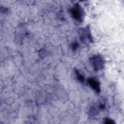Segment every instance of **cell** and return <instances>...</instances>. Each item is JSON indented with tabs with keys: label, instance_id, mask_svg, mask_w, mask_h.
<instances>
[{
	"label": "cell",
	"instance_id": "obj_1",
	"mask_svg": "<svg viewBox=\"0 0 124 124\" xmlns=\"http://www.w3.org/2000/svg\"><path fill=\"white\" fill-rule=\"evenodd\" d=\"M78 33L79 39L82 43L87 45L93 43V39L89 25L79 29Z\"/></svg>",
	"mask_w": 124,
	"mask_h": 124
},
{
	"label": "cell",
	"instance_id": "obj_2",
	"mask_svg": "<svg viewBox=\"0 0 124 124\" xmlns=\"http://www.w3.org/2000/svg\"><path fill=\"white\" fill-rule=\"evenodd\" d=\"M72 17L78 23H82L84 20V13L82 7L78 3H75L70 9Z\"/></svg>",
	"mask_w": 124,
	"mask_h": 124
},
{
	"label": "cell",
	"instance_id": "obj_3",
	"mask_svg": "<svg viewBox=\"0 0 124 124\" xmlns=\"http://www.w3.org/2000/svg\"><path fill=\"white\" fill-rule=\"evenodd\" d=\"M90 63L93 70L97 72L103 69L105 65V61L103 57L99 54L94 55L89 59Z\"/></svg>",
	"mask_w": 124,
	"mask_h": 124
},
{
	"label": "cell",
	"instance_id": "obj_4",
	"mask_svg": "<svg viewBox=\"0 0 124 124\" xmlns=\"http://www.w3.org/2000/svg\"><path fill=\"white\" fill-rule=\"evenodd\" d=\"M87 83L96 93L99 94L101 92L100 82L94 78H89L87 79Z\"/></svg>",
	"mask_w": 124,
	"mask_h": 124
},
{
	"label": "cell",
	"instance_id": "obj_5",
	"mask_svg": "<svg viewBox=\"0 0 124 124\" xmlns=\"http://www.w3.org/2000/svg\"><path fill=\"white\" fill-rule=\"evenodd\" d=\"M75 75H76V78H77V80L81 83H84V81H85V77L79 71V70L77 69H75Z\"/></svg>",
	"mask_w": 124,
	"mask_h": 124
},
{
	"label": "cell",
	"instance_id": "obj_6",
	"mask_svg": "<svg viewBox=\"0 0 124 124\" xmlns=\"http://www.w3.org/2000/svg\"><path fill=\"white\" fill-rule=\"evenodd\" d=\"M79 44L77 41H75L71 45V49L73 51H76L78 48L79 47Z\"/></svg>",
	"mask_w": 124,
	"mask_h": 124
},
{
	"label": "cell",
	"instance_id": "obj_7",
	"mask_svg": "<svg viewBox=\"0 0 124 124\" xmlns=\"http://www.w3.org/2000/svg\"><path fill=\"white\" fill-rule=\"evenodd\" d=\"M104 123L106 124H114L115 122L112 119L108 118H106L104 119Z\"/></svg>",
	"mask_w": 124,
	"mask_h": 124
}]
</instances>
